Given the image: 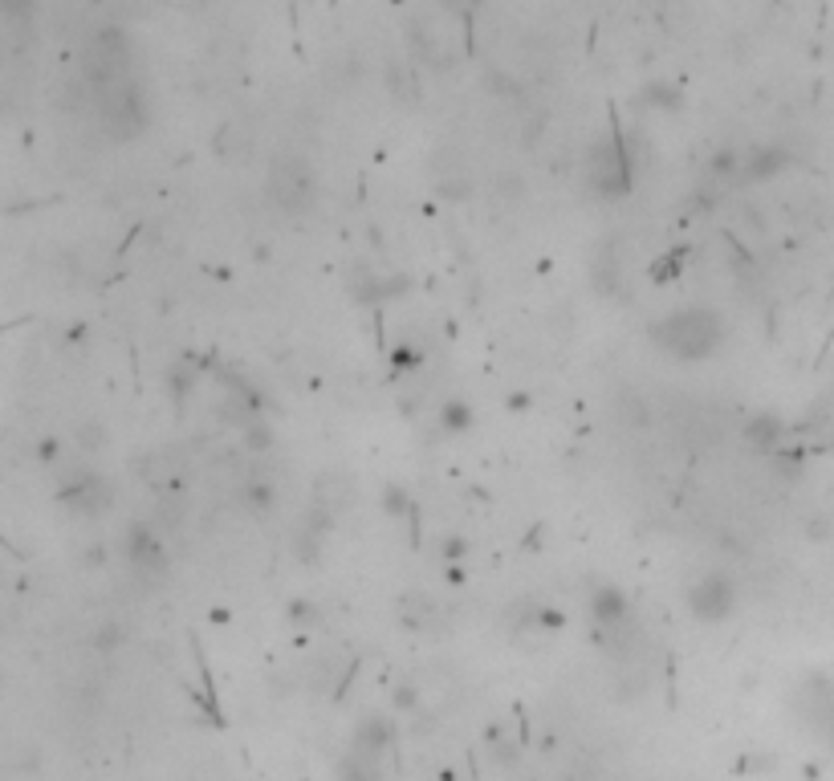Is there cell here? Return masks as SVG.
Segmentation results:
<instances>
[{
  "mask_svg": "<svg viewBox=\"0 0 834 781\" xmlns=\"http://www.w3.org/2000/svg\"><path fill=\"white\" fill-rule=\"evenodd\" d=\"M651 338H655V346H660V350L680 358V363H700V358H708L712 350L721 346L725 318L717 310H708V306H688V310L668 314L660 326L651 330Z\"/></svg>",
  "mask_w": 834,
  "mask_h": 781,
  "instance_id": "cell-1",
  "label": "cell"
},
{
  "mask_svg": "<svg viewBox=\"0 0 834 781\" xmlns=\"http://www.w3.org/2000/svg\"><path fill=\"white\" fill-rule=\"evenodd\" d=\"M98 118H102V131L118 143H127V139H139L143 127H147V98L143 90L127 78V82H118L110 90L98 94Z\"/></svg>",
  "mask_w": 834,
  "mask_h": 781,
  "instance_id": "cell-2",
  "label": "cell"
},
{
  "mask_svg": "<svg viewBox=\"0 0 834 781\" xmlns=\"http://www.w3.org/2000/svg\"><path fill=\"white\" fill-rule=\"evenodd\" d=\"M314 167L302 159V155H277L269 163V200L289 212V216H302L314 208Z\"/></svg>",
  "mask_w": 834,
  "mask_h": 781,
  "instance_id": "cell-3",
  "label": "cell"
},
{
  "mask_svg": "<svg viewBox=\"0 0 834 781\" xmlns=\"http://www.w3.org/2000/svg\"><path fill=\"white\" fill-rule=\"evenodd\" d=\"M586 179H590V188L603 196H623L631 188V163H627V147L619 135L594 143L590 163H586Z\"/></svg>",
  "mask_w": 834,
  "mask_h": 781,
  "instance_id": "cell-4",
  "label": "cell"
},
{
  "mask_svg": "<svg viewBox=\"0 0 834 781\" xmlns=\"http://www.w3.org/2000/svg\"><path fill=\"white\" fill-rule=\"evenodd\" d=\"M733 603H737V590L725 574H708L688 590V607L700 623H721L733 611Z\"/></svg>",
  "mask_w": 834,
  "mask_h": 781,
  "instance_id": "cell-5",
  "label": "cell"
},
{
  "mask_svg": "<svg viewBox=\"0 0 834 781\" xmlns=\"http://www.w3.org/2000/svg\"><path fill=\"white\" fill-rule=\"evenodd\" d=\"M62 501L82 509V513H98V509L110 505V485L94 472H82V476L70 480V485H62Z\"/></svg>",
  "mask_w": 834,
  "mask_h": 781,
  "instance_id": "cell-6",
  "label": "cell"
},
{
  "mask_svg": "<svg viewBox=\"0 0 834 781\" xmlns=\"http://www.w3.org/2000/svg\"><path fill=\"white\" fill-rule=\"evenodd\" d=\"M127 558L143 570H163V542L147 529V525H135L127 533Z\"/></svg>",
  "mask_w": 834,
  "mask_h": 781,
  "instance_id": "cell-7",
  "label": "cell"
},
{
  "mask_svg": "<svg viewBox=\"0 0 834 781\" xmlns=\"http://www.w3.org/2000/svg\"><path fill=\"white\" fill-rule=\"evenodd\" d=\"M590 615L599 627H619L627 619V598L615 590V586H599L590 594Z\"/></svg>",
  "mask_w": 834,
  "mask_h": 781,
  "instance_id": "cell-8",
  "label": "cell"
},
{
  "mask_svg": "<svg viewBox=\"0 0 834 781\" xmlns=\"http://www.w3.org/2000/svg\"><path fill=\"white\" fill-rule=\"evenodd\" d=\"M782 167H786V151L782 147H757V151L745 155L741 175L745 179H769V175H778Z\"/></svg>",
  "mask_w": 834,
  "mask_h": 781,
  "instance_id": "cell-9",
  "label": "cell"
},
{
  "mask_svg": "<svg viewBox=\"0 0 834 781\" xmlns=\"http://www.w3.org/2000/svg\"><path fill=\"white\" fill-rule=\"evenodd\" d=\"M350 505V485H346V476H322L318 480V509L330 517H338L342 509Z\"/></svg>",
  "mask_w": 834,
  "mask_h": 781,
  "instance_id": "cell-10",
  "label": "cell"
},
{
  "mask_svg": "<svg viewBox=\"0 0 834 781\" xmlns=\"http://www.w3.org/2000/svg\"><path fill=\"white\" fill-rule=\"evenodd\" d=\"M387 741H391L387 720L383 716H371V720H363L359 737H354V753H359V757H379L387 749Z\"/></svg>",
  "mask_w": 834,
  "mask_h": 781,
  "instance_id": "cell-11",
  "label": "cell"
},
{
  "mask_svg": "<svg viewBox=\"0 0 834 781\" xmlns=\"http://www.w3.org/2000/svg\"><path fill=\"white\" fill-rule=\"evenodd\" d=\"M745 440H749V444H757L761 452H769V456H773V452L782 448V424H778L773 415H761V419H753V424L745 428Z\"/></svg>",
  "mask_w": 834,
  "mask_h": 781,
  "instance_id": "cell-12",
  "label": "cell"
},
{
  "mask_svg": "<svg viewBox=\"0 0 834 781\" xmlns=\"http://www.w3.org/2000/svg\"><path fill=\"white\" fill-rule=\"evenodd\" d=\"M643 102H647V106H660V110H680V106H684V94H680L676 86H668V82H651V86L643 90Z\"/></svg>",
  "mask_w": 834,
  "mask_h": 781,
  "instance_id": "cell-13",
  "label": "cell"
},
{
  "mask_svg": "<svg viewBox=\"0 0 834 781\" xmlns=\"http://www.w3.org/2000/svg\"><path fill=\"white\" fill-rule=\"evenodd\" d=\"M468 424H472L468 403H448V407H444V428H448V432H464Z\"/></svg>",
  "mask_w": 834,
  "mask_h": 781,
  "instance_id": "cell-14",
  "label": "cell"
},
{
  "mask_svg": "<svg viewBox=\"0 0 834 781\" xmlns=\"http://www.w3.org/2000/svg\"><path fill=\"white\" fill-rule=\"evenodd\" d=\"M249 505L253 509H269L273 505V489L269 485H249Z\"/></svg>",
  "mask_w": 834,
  "mask_h": 781,
  "instance_id": "cell-15",
  "label": "cell"
},
{
  "mask_svg": "<svg viewBox=\"0 0 834 781\" xmlns=\"http://www.w3.org/2000/svg\"><path fill=\"white\" fill-rule=\"evenodd\" d=\"M680 257H684V253H672V257H664L668 265H660V269H651V277H655V281H668L672 273H680Z\"/></svg>",
  "mask_w": 834,
  "mask_h": 781,
  "instance_id": "cell-16",
  "label": "cell"
},
{
  "mask_svg": "<svg viewBox=\"0 0 834 781\" xmlns=\"http://www.w3.org/2000/svg\"><path fill=\"white\" fill-rule=\"evenodd\" d=\"M5 9L13 17H25V13H33V0H5Z\"/></svg>",
  "mask_w": 834,
  "mask_h": 781,
  "instance_id": "cell-17",
  "label": "cell"
},
{
  "mask_svg": "<svg viewBox=\"0 0 834 781\" xmlns=\"http://www.w3.org/2000/svg\"><path fill=\"white\" fill-rule=\"evenodd\" d=\"M444 5H448V9H460V5H472V0H444Z\"/></svg>",
  "mask_w": 834,
  "mask_h": 781,
  "instance_id": "cell-18",
  "label": "cell"
}]
</instances>
